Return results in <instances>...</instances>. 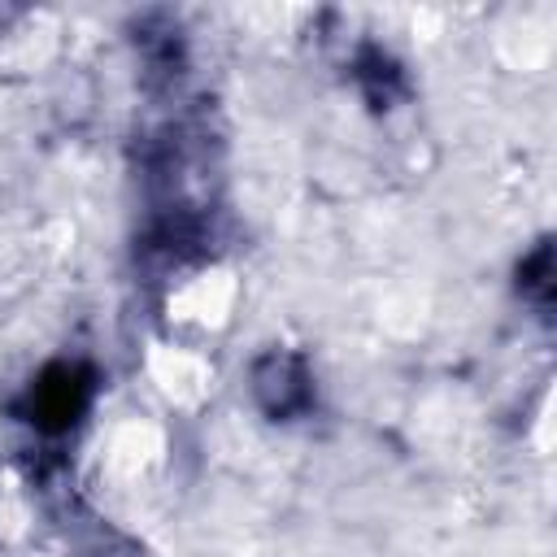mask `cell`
Here are the masks:
<instances>
[{
	"instance_id": "2",
	"label": "cell",
	"mask_w": 557,
	"mask_h": 557,
	"mask_svg": "<svg viewBox=\"0 0 557 557\" xmlns=\"http://www.w3.org/2000/svg\"><path fill=\"white\" fill-rule=\"evenodd\" d=\"M157 387L174 400V405H200L205 392H213V370L205 366V357H196L191 344H161L148 361Z\"/></svg>"
},
{
	"instance_id": "1",
	"label": "cell",
	"mask_w": 557,
	"mask_h": 557,
	"mask_svg": "<svg viewBox=\"0 0 557 557\" xmlns=\"http://www.w3.org/2000/svg\"><path fill=\"white\" fill-rule=\"evenodd\" d=\"M231 309H235V274L222 265L187 270L183 283L170 287V300H165L170 331H178V339L191 348H200L205 335H218L231 322Z\"/></svg>"
}]
</instances>
